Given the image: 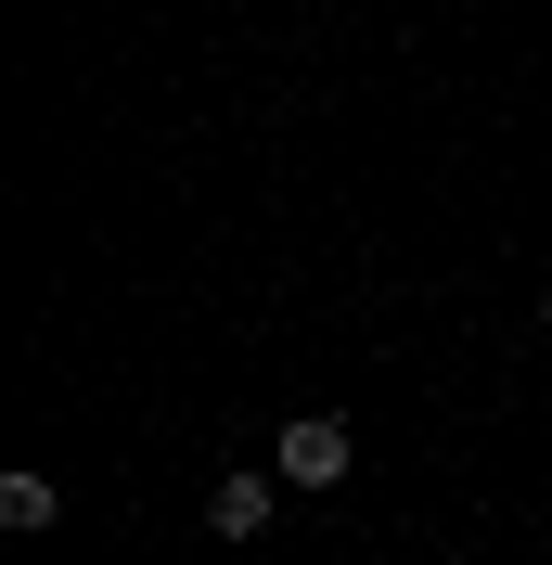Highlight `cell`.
<instances>
[{
	"label": "cell",
	"instance_id": "1",
	"mask_svg": "<svg viewBox=\"0 0 552 565\" xmlns=\"http://www.w3.org/2000/svg\"><path fill=\"white\" fill-rule=\"evenodd\" d=\"M270 462H283V489H347V462H360V437H347L335 412H296Z\"/></svg>",
	"mask_w": 552,
	"mask_h": 565
},
{
	"label": "cell",
	"instance_id": "2",
	"mask_svg": "<svg viewBox=\"0 0 552 565\" xmlns=\"http://www.w3.org/2000/svg\"><path fill=\"white\" fill-rule=\"evenodd\" d=\"M52 514H65V489H52L39 462H13V476H0V527H13V540H39Z\"/></svg>",
	"mask_w": 552,
	"mask_h": 565
},
{
	"label": "cell",
	"instance_id": "3",
	"mask_svg": "<svg viewBox=\"0 0 552 565\" xmlns=\"http://www.w3.org/2000/svg\"><path fill=\"white\" fill-rule=\"evenodd\" d=\"M206 527L219 540H257V527H270V476H219V489H206Z\"/></svg>",
	"mask_w": 552,
	"mask_h": 565
},
{
	"label": "cell",
	"instance_id": "4",
	"mask_svg": "<svg viewBox=\"0 0 552 565\" xmlns=\"http://www.w3.org/2000/svg\"><path fill=\"white\" fill-rule=\"evenodd\" d=\"M540 321H552V282H540Z\"/></svg>",
	"mask_w": 552,
	"mask_h": 565
}]
</instances>
